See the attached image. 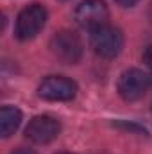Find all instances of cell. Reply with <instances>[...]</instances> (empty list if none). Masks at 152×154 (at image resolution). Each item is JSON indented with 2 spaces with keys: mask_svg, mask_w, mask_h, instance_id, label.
I'll return each mask as SVG.
<instances>
[{
  "mask_svg": "<svg viewBox=\"0 0 152 154\" xmlns=\"http://www.w3.org/2000/svg\"><path fill=\"white\" fill-rule=\"evenodd\" d=\"M90 45L95 50V54H99L100 57L111 59L122 52L123 36L116 27H111L106 23L90 31Z\"/></svg>",
  "mask_w": 152,
  "mask_h": 154,
  "instance_id": "6da1fadb",
  "label": "cell"
},
{
  "mask_svg": "<svg viewBox=\"0 0 152 154\" xmlns=\"http://www.w3.org/2000/svg\"><path fill=\"white\" fill-rule=\"evenodd\" d=\"M47 23V9L39 4H31L23 7L16 18V38L22 41L32 39Z\"/></svg>",
  "mask_w": 152,
  "mask_h": 154,
  "instance_id": "7a4b0ae2",
  "label": "cell"
},
{
  "mask_svg": "<svg viewBox=\"0 0 152 154\" xmlns=\"http://www.w3.org/2000/svg\"><path fill=\"white\" fill-rule=\"evenodd\" d=\"M50 50L59 61L66 65H75L82 56V43L75 32L59 31L50 39Z\"/></svg>",
  "mask_w": 152,
  "mask_h": 154,
  "instance_id": "3957f363",
  "label": "cell"
},
{
  "mask_svg": "<svg viewBox=\"0 0 152 154\" xmlns=\"http://www.w3.org/2000/svg\"><path fill=\"white\" fill-rule=\"evenodd\" d=\"M149 86H150V77L138 68L125 70L118 79V93L123 100L129 102L141 99L149 90Z\"/></svg>",
  "mask_w": 152,
  "mask_h": 154,
  "instance_id": "277c9868",
  "label": "cell"
},
{
  "mask_svg": "<svg viewBox=\"0 0 152 154\" xmlns=\"http://www.w3.org/2000/svg\"><path fill=\"white\" fill-rule=\"evenodd\" d=\"M38 95L45 100H72L77 95V84L72 79L61 75H50L43 79L38 88Z\"/></svg>",
  "mask_w": 152,
  "mask_h": 154,
  "instance_id": "5b68a950",
  "label": "cell"
},
{
  "mask_svg": "<svg viewBox=\"0 0 152 154\" xmlns=\"http://www.w3.org/2000/svg\"><path fill=\"white\" fill-rule=\"evenodd\" d=\"M108 18H109V11L102 0H84L75 9V22L81 27L90 31L106 25Z\"/></svg>",
  "mask_w": 152,
  "mask_h": 154,
  "instance_id": "8992f818",
  "label": "cell"
},
{
  "mask_svg": "<svg viewBox=\"0 0 152 154\" xmlns=\"http://www.w3.org/2000/svg\"><path fill=\"white\" fill-rule=\"evenodd\" d=\"M61 133V124L54 118V116L48 115H41V116H34L27 129H25V136L39 145H45V143H50L52 140L57 138V134Z\"/></svg>",
  "mask_w": 152,
  "mask_h": 154,
  "instance_id": "52a82bcc",
  "label": "cell"
},
{
  "mask_svg": "<svg viewBox=\"0 0 152 154\" xmlns=\"http://www.w3.org/2000/svg\"><path fill=\"white\" fill-rule=\"evenodd\" d=\"M22 122V111L13 106H4L0 111V134L4 138H9Z\"/></svg>",
  "mask_w": 152,
  "mask_h": 154,
  "instance_id": "ba28073f",
  "label": "cell"
},
{
  "mask_svg": "<svg viewBox=\"0 0 152 154\" xmlns=\"http://www.w3.org/2000/svg\"><path fill=\"white\" fill-rule=\"evenodd\" d=\"M143 63L152 70V45H149L145 48V52H143Z\"/></svg>",
  "mask_w": 152,
  "mask_h": 154,
  "instance_id": "9c48e42d",
  "label": "cell"
},
{
  "mask_svg": "<svg viewBox=\"0 0 152 154\" xmlns=\"http://www.w3.org/2000/svg\"><path fill=\"white\" fill-rule=\"evenodd\" d=\"M116 4H120L122 7H132V5H136L140 0H114Z\"/></svg>",
  "mask_w": 152,
  "mask_h": 154,
  "instance_id": "30bf717a",
  "label": "cell"
},
{
  "mask_svg": "<svg viewBox=\"0 0 152 154\" xmlns=\"http://www.w3.org/2000/svg\"><path fill=\"white\" fill-rule=\"evenodd\" d=\"M11 154H36L34 151H29V149H18V151H14V152Z\"/></svg>",
  "mask_w": 152,
  "mask_h": 154,
  "instance_id": "8fae6325",
  "label": "cell"
},
{
  "mask_svg": "<svg viewBox=\"0 0 152 154\" xmlns=\"http://www.w3.org/2000/svg\"><path fill=\"white\" fill-rule=\"evenodd\" d=\"M57 154H72V152H57Z\"/></svg>",
  "mask_w": 152,
  "mask_h": 154,
  "instance_id": "7c38bea8",
  "label": "cell"
}]
</instances>
